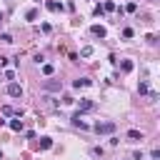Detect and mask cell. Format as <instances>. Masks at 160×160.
<instances>
[{
  "label": "cell",
  "mask_w": 160,
  "mask_h": 160,
  "mask_svg": "<svg viewBox=\"0 0 160 160\" xmlns=\"http://www.w3.org/2000/svg\"><path fill=\"white\" fill-rule=\"evenodd\" d=\"M138 90H140V95H145V93H150V88H148V83H140V85H138Z\"/></svg>",
  "instance_id": "obj_8"
},
{
  "label": "cell",
  "mask_w": 160,
  "mask_h": 160,
  "mask_svg": "<svg viewBox=\"0 0 160 160\" xmlns=\"http://www.w3.org/2000/svg\"><path fill=\"white\" fill-rule=\"evenodd\" d=\"M90 108H93L90 100H83V103H80V110H90Z\"/></svg>",
  "instance_id": "obj_9"
},
{
  "label": "cell",
  "mask_w": 160,
  "mask_h": 160,
  "mask_svg": "<svg viewBox=\"0 0 160 160\" xmlns=\"http://www.w3.org/2000/svg\"><path fill=\"white\" fill-rule=\"evenodd\" d=\"M0 23H3V13H0Z\"/></svg>",
  "instance_id": "obj_15"
},
{
  "label": "cell",
  "mask_w": 160,
  "mask_h": 160,
  "mask_svg": "<svg viewBox=\"0 0 160 160\" xmlns=\"http://www.w3.org/2000/svg\"><path fill=\"white\" fill-rule=\"evenodd\" d=\"M8 95H13V98H20V95H23V88H20L18 83H10V85H8Z\"/></svg>",
  "instance_id": "obj_1"
},
{
  "label": "cell",
  "mask_w": 160,
  "mask_h": 160,
  "mask_svg": "<svg viewBox=\"0 0 160 160\" xmlns=\"http://www.w3.org/2000/svg\"><path fill=\"white\" fill-rule=\"evenodd\" d=\"M38 18V10H28V20H35Z\"/></svg>",
  "instance_id": "obj_14"
},
{
  "label": "cell",
  "mask_w": 160,
  "mask_h": 160,
  "mask_svg": "<svg viewBox=\"0 0 160 160\" xmlns=\"http://www.w3.org/2000/svg\"><path fill=\"white\" fill-rule=\"evenodd\" d=\"M90 33H93L95 38H105V28H103V25H93V28H90Z\"/></svg>",
  "instance_id": "obj_3"
},
{
  "label": "cell",
  "mask_w": 160,
  "mask_h": 160,
  "mask_svg": "<svg viewBox=\"0 0 160 160\" xmlns=\"http://www.w3.org/2000/svg\"><path fill=\"white\" fill-rule=\"evenodd\" d=\"M128 135H130V138H133V140H143V135H140V133H138V130H130V133H128Z\"/></svg>",
  "instance_id": "obj_10"
},
{
  "label": "cell",
  "mask_w": 160,
  "mask_h": 160,
  "mask_svg": "<svg viewBox=\"0 0 160 160\" xmlns=\"http://www.w3.org/2000/svg\"><path fill=\"white\" fill-rule=\"evenodd\" d=\"M90 85V80L88 78H80V80H75V88H88Z\"/></svg>",
  "instance_id": "obj_6"
},
{
  "label": "cell",
  "mask_w": 160,
  "mask_h": 160,
  "mask_svg": "<svg viewBox=\"0 0 160 160\" xmlns=\"http://www.w3.org/2000/svg\"><path fill=\"white\" fill-rule=\"evenodd\" d=\"M95 130H98V133H113V130H115V125H113V123H98V125H95Z\"/></svg>",
  "instance_id": "obj_2"
},
{
  "label": "cell",
  "mask_w": 160,
  "mask_h": 160,
  "mask_svg": "<svg viewBox=\"0 0 160 160\" xmlns=\"http://www.w3.org/2000/svg\"><path fill=\"white\" fill-rule=\"evenodd\" d=\"M53 70H55L53 65H43V73H45V75H53Z\"/></svg>",
  "instance_id": "obj_13"
},
{
  "label": "cell",
  "mask_w": 160,
  "mask_h": 160,
  "mask_svg": "<svg viewBox=\"0 0 160 160\" xmlns=\"http://www.w3.org/2000/svg\"><path fill=\"white\" fill-rule=\"evenodd\" d=\"M123 70H125V73H130V70H133V63H130V60H125V63H123Z\"/></svg>",
  "instance_id": "obj_11"
},
{
  "label": "cell",
  "mask_w": 160,
  "mask_h": 160,
  "mask_svg": "<svg viewBox=\"0 0 160 160\" xmlns=\"http://www.w3.org/2000/svg\"><path fill=\"white\" fill-rule=\"evenodd\" d=\"M90 55H93V48H90V45H88V48H83V58H90Z\"/></svg>",
  "instance_id": "obj_12"
},
{
  "label": "cell",
  "mask_w": 160,
  "mask_h": 160,
  "mask_svg": "<svg viewBox=\"0 0 160 160\" xmlns=\"http://www.w3.org/2000/svg\"><path fill=\"white\" fill-rule=\"evenodd\" d=\"M10 128L15 133H20V130H23V120H10Z\"/></svg>",
  "instance_id": "obj_5"
},
{
  "label": "cell",
  "mask_w": 160,
  "mask_h": 160,
  "mask_svg": "<svg viewBox=\"0 0 160 160\" xmlns=\"http://www.w3.org/2000/svg\"><path fill=\"white\" fill-rule=\"evenodd\" d=\"M38 148H40V150H48V148H53V140H50V138H40Z\"/></svg>",
  "instance_id": "obj_4"
},
{
  "label": "cell",
  "mask_w": 160,
  "mask_h": 160,
  "mask_svg": "<svg viewBox=\"0 0 160 160\" xmlns=\"http://www.w3.org/2000/svg\"><path fill=\"white\" fill-rule=\"evenodd\" d=\"M0 160H3V153H0Z\"/></svg>",
  "instance_id": "obj_16"
},
{
  "label": "cell",
  "mask_w": 160,
  "mask_h": 160,
  "mask_svg": "<svg viewBox=\"0 0 160 160\" xmlns=\"http://www.w3.org/2000/svg\"><path fill=\"white\" fill-rule=\"evenodd\" d=\"M48 10L58 13V10H63V5H60V3H53V0H50V3H48Z\"/></svg>",
  "instance_id": "obj_7"
}]
</instances>
